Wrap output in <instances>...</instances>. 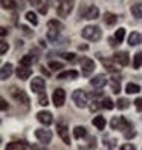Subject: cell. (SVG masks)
<instances>
[{"label": "cell", "mask_w": 142, "mask_h": 150, "mask_svg": "<svg viewBox=\"0 0 142 150\" xmlns=\"http://www.w3.org/2000/svg\"><path fill=\"white\" fill-rule=\"evenodd\" d=\"M58 80H75L78 78V72L77 71H64L61 74H58Z\"/></svg>", "instance_id": "cell-17"}, {"label": "cell", "mask_w": 142, "mask_h": 150, "mask_svg": "<svg viewBox=\"0 0 142 150\" xmlns=\"http://www.w3.org/2000/svg\"><path fill=\"white\" fill-rule=\"evenodd\" d=\"M8 43H6V42H2V43H0V54H2V55H3V54H6V51H8Z\"/></svg>", "instance_id": "cell-39"}, {"label": "cell", "mask_w": 142, "mask_h": 150, "mask_svg": "<svg viewBox=\"0 0 142 150\" xmlns=\"http://www.w3.org/2000/svg\"><path fill=\"white\" fill-rule=\"evenodd\" d=\"M133 66H134V69H139V67L142 66V52H138L136 55H134Z\"/></svg>", "instance_id": "cell-32"}, {"label": "cell", "mask_w": 142, "mask_h": 150, "mask_svg": "<svg viewBox=\"0 0 142 150\" xmlns=\"http://www.w3.org/2000/svg\"><path fill=\"white\" fill-rule=\"evenodd\" d=\"M110 126H112V129H115V130H121V132H125L127 129L131 127L130 121H128L125 117H113L112 121H110Z\"/></svg>", "instance_id": "cell-3"}, {"label": "cell", "mask_w": 142, "mask_h": 150, "mask_svg": "<svg viewBox=\"0 0 142 150\" xmlns=\"http://www.w3.org/2000/svg\"><path fill=\"white\" fill-rule=\"evenodd\" d=\"M15 74H17V77H18L20 80H28V78L31 77V75H32V69H31V67H28V66H22V64H18Z\"/></svg>", "instance_id": "cell-13"}, {"label": "cell", "mask_w": 142, "mask_h": 150, "mask_svg": "<svg viewBox=\"0 0 142 150\" xmlns=\"http://www.w3.org/2000/svg\"><path fill=\"white\" fill-rule=\"evenodd\" d=\"M104 22L109 26H112V25H115L118 22V16L113 14V12H105V14H104Z\"/></svg>", "instance_id": "cell-21"}, {"label": "cell", "mask_w": 142, "mask_h": 150, "mask_svg": "<svg viewBox=\"0 0 142 150\" xmlns=\"http://www.w3.org/2000/svg\"><path fill=\"white\" fill-rule=\"evenodd\" d=\"M98 109H99V103H98L96 100H93L92 103H90V110L95 112V110H98Z\"/></svg>", "instance_id": "cell-42"}, {"label": "cell", "mask_w": 142, "mask_h": 150, "mask_svg": "<svg viewBox=\"0 0 142 150\" xmlns=\"http://www.w3.org/2000/svg\"><path fill=\"white\" fill-rule=\"evenodd\" d=\"M139 91H141V87L138 84H134V83H128L125 86V92L127 93H138Z\"/></svg>", "instance_id": "cell-29"}, {"label": "cell", "mask_w": 142, "mask_h": 150, "mask_svg": "<svg viewBox=\"0 0 142 150\" xmlns=\"http://www.w3.org/2000/svg\"><path fill=\"white\" fill-rule=\"evenodd\" d=\"M47 28H55L58 31H61V29H64V26H63V23H60L58 20H49V22H47Z\"/></svg>", "instance_id": "cell-30"}, {"label": "cell", "mask_w": 142, "mask_h": 150, "mask_svg": "<svg viewBox=\"0 0 142 150\" xmlns=\"http://www.w3.org/2000/svg\"><path fill=\"white\" fill-rule=\"evenodd\" d=\"M26 18H28V22L32 23V26H37L38 25V18H37V14L32 11H28L26 12Z\"/></svg>", "instance_id": "cell-27"}, {"label": "cell", "mask_w": 142, "mask_h": 150, "mask_svg": "<svg viewBox=\"0 0 142 150\" xmlns=\"http://www.w3.org/2000/svg\"><path fill=\"white\" fill-rule=\"evenodd\" d=\"M57 133L60 135V138L63 139L64 144H70V136H69V129L63 122H57Z\"/></svg>", "instance_id": "cell-11"}, {"label": "cell", "mask_w": 142, "mask_h": 150, "mask_svg": "<svg viewBox=\"0 0 142 150\" xmlns=\"http://www.w3.org/2000/svg\"><path fill=\"white\" fill-rule=\"evenodd\" d=\"M116 106H118V109H121V110H125V109L130 107V101L125 100V98H118Z\"/></svg>", "instance_id": "cell-28"}, {"label": "cell", "mask_w": 142, "mask_h": 150, "mask_svg": "<svg viewBox=\"0 0 142 150\" xmlns=\"http://www.w3.org/2000/svg\"><path fill=\"white\" fill-rule=\"evenodd\" d=\"M20 28H22V29L25 31V34H31V29L28 28V26H23V25H22V26H20Z\"/></svg>", "instance_id": "cell-47"}, {"label": "cell", "mask_w": 142, "mask_h": 150, "mask_svg": "<svg viewBox=\"0 0 142 150\" xmlns=\"http://www.w3.org/2000/svg\"><path fill=\"white\" fill-rule=\"evenodd\" d=\"M124 35H125V29H124V28H118V31L115 32V42H116L118 45L122 43Z\"/></svg>", "instance_id": "cell-26"}, {"label": "cell", "mask_w": 142, "mask_h": 150, "mask_svg": "<svg viewBox=\"0 0 142 150\" xmlns=\"http://www.w3.org/2000/svg\"><path fill=\"white\" fill-rule=\"evenodd\" d=\"M46 37H47V40H49V42H57V38L60 37V31L55 29V28H49Z\"/></svg>", "instance_id": "cell-24"}, {"label": "cell", "mask_w": 142, "mask_h": 150, "mask_svg": "<svg viewBox=\"0 0 142 150\" xmlns=\"http://www.w3.org/2000/svg\"><path fill=\"white\" fill-rule=\"evenodd\" d=\"M134 106H136V110H138V112H142V98H136V101H134Z\"/></svg>", "instance_id": "cell-41"}, {"label": "cell", "mask_w": 142, "mask_h": 150, "mask_svg": "<svg viewBox=\"0 0 142 150\" xmlns=\"http://www.w3.org/2000/svg\"><path fill=\"white\" fill-rule=\"evenodd\" d=\"M72 9H73V2H67V0H61V2H58V5H57V14L61 17V18H64V17H67L72 12Z\"/></svg>", "instance_id": "cell-4"}, {"label": "cell", "mask_w": 142, "mask_h": 150, "mask_svg": "<svg viewBox=\"0 0 142 150\" xmlns=\"http://www.w3.org/2000/svg\"><path fill=\"white\" fill-rule=\"evenodd\" d=\"M115 104H116V103H113L110 98H104L103 100V107H105L107 110H112V109L115 107Z\"/></svg>", "instance_id": "cell-33"}, {"label": "cell", "mask_w": 142, "mask_h": 150, "mask_svg": "<svg viewBox=\"0 0 142 150\" xmlns=\"http://www.w3.org/2000/svg\"><path fill=\"white\" fill-rule=\"evenodd\" d=\"M98 57H99V60H101V63H103V64L107 67V71H110V72H116V71H119V67L115 66L109 58H104L103 55H99V54H98Z\"/></svg>", "instance_id": "cell-18"}, {"label": "cell", "mask_w": 142, "mask_h": 150, "mask_svg": "<svg viewBox=\"0 0 142 150\" xmlns=\"http://www.w3.org/2000/svg\"><path fill=\"white\" fill-rule=\"evenodd\" d=\"M119 150H136V147H134L133 144H124V146H121Z\"/></svg>", "instance_id": "cell-43"}, {"label": "cell", "mask_w": 142, "mask_h": 150, "mask_svg": "<svg viewBox=\"0 0 142 150\" xmlns=\"http://www.w3.org/2000/svg\"><path fill=\"white\" fill-rule=\"evenodd\" d=\"M31 150H46V149L41 147V146H38V144H32L31 146Z\"/></svg>", "instance_id": "cell-45"}, {"label": "cell", "mask_w": 142, "mask_h": 150, "mask_svg": "<svg viewBox=\"0 0 142 150\" xmlns=\"http://www.w3.org/2000/svg\"><path fill=\"white\" fill-rule=\"evenodd\" d=\"M37 120H38L40 122H41V124L49 126V124H52L53 117H52V113H51V112H47V110H41V112H38V113H37Z\"/></svg>", "instance_id": "cell-12"}, {"label": "cell", "mask_w": 142, "mask_h": 150, "mask_svg": "<svg viewBox=\"0 0 142 150\" xmlns=\"http://www.w3.org/2000/svg\"><path fill=\"white\" fill-rule=\"evenodd\" d=\"M81 35H83L86 40H89V42H98L103 35V32H101V28L99 26H86V28L81 31Z\"/></svg>", "instance_id": "cell-1"}, {"label": "cell", "mask_w": 142, "mask_h": 150, "mask_svg": "<svg viewBox=\"0 0 142 150\" xmlns=\"http://www.w3.org/2000/svg\"><path fill=\"white\" fill-rule=\"evenodd\" d=\"M131 14L134 18H142V3H134L131 6Z\"/></svg>", "instance_id": "cell-23"}, {"label": "cell", "mask_w": 142, "mask_h": 150, "mask_svg": "<svg viewBox=\"0 0 142 150\" xmlns=\"http://www.w3.org/2000/svg\"><path fill=\"white\" fill-rule=\"evenodd\" d=\"M98 16H99V11L95 5L86 6L84 9L79 11V17H83L84 20H95V18H98Z\"/></svg>", "instance_id": "cell-5"}, {"label": "cell", "mask_w": 142, "mask_h": 150, "mask_svg": "<svg viewBox=\"0 0 142 150\" xmlns=\"http://www.w3.org/2000/svg\"><path fill=\"white\" fill-rule=\"evenodd\" d=\"M113 61L115 63H118V64H121V66H127L128 64V54L127 52H116L113 55Z\"/></svg>", "instance_id": "cell-15"}, {"label": "cell", "mask_w": 142, "mask_h": 150, "mask_svg": "<svg viewBox=\"0 0 142 150\" xmlns=\"http://www.w3.org/2000/svg\"><path fill=\"white\" fill-rule=\"evenodd\" d=\"M112 91H113V93H119V92H121V84H119V81H116V80L112 81Z\"/></svg>", "instance_id": "cell-37"}, {"label": "cell", "mask_w": 142, "mask_h": 150, "mask_svg": "<svg viewBox=\"0 0 142 150\" xmlns=\"http://www.w3.org/2000/svg\"><path fill=\"white\" fill-rule=\"evenodd\" d=\"M17 6L15 2H12V0H2V8L5 9H14Z\"/></svg>", "instance_id": "cell-31"}, {"label": "cell", "mask_w": 142, "mask_h": 150, "mask_svg": "<svg viewBox=\"0 0 142 150\" xmlns=\"http://www.w3.org/2000/svg\"><path fill=\"white\" fill-rule=\"evenodd\" d=\"M134 135H136L134 132H125V138H133Z\"/></svg>", "instance_id": "cell-48"}, {"label": "cell", "mask_w": 142, "mask_h": 150, "mask_svg": "<svg viewBox=\"0 0 142 150\" xmlns=\"http://www.w3.org/2000/svg\"><path fill=\"white\" fill-rule=\"evenodd\" d=\"M115 141H116V139H110L109 138V136H104V146H107V147H113L115 146Z\"/></svg>", "instance_id": "cell-38"}, {"label": "cell", "mask_w": 142, "mask_h": 150, "mask_svg": "<svg viewBox=\"0 0 142 150\" xmlns=\"http://www.w3.org/2000/svg\"><path fill=\"white\" fill-rule=\"evenodd\" d=\"M20 64L31 67V66H32V57H31V55H25L22 60H20Z\"/></svg>", "instance_id": "cell-34"}, {"label": "cell", "mask_w": 142, "mask_h": 150, "mask_svg": "<svg viewBox=\"0 0 142 150\" xmlns=\"http://www.w3.org/2000/svg\"><path fill=\"white\" fill-rule=\"evenodd\" d=\"M9 93H11V97L14 98L18 104L29 106V97L26 95V92H25V91L18 89V87H15V86H11V87H9Z\"/></svg>", "instance_id": "cell-2"}, {"label": "cell", "mask_w": 142, "mask_h": 150, "mask_svg": "<svg viewBox=\"0 0 142 150\" xmlns=\"http://www.w3.org/2000/svg\"><path fill=\"white\" fill-rule=\"evenodd\" d=\"M40 14H46V12H47V5L46 3H41V6H40Z\"/></svg>", "instance_id": "cell-44"}, {"label": "cell", "mask_w": 142, "mask_h": 150, "mask_svg": "<svg viewBox=\"0 0 142 150\" xmlns=\"http://www.w3.org/2000/svg\"><path fill=\"white\" fill-rule=\"evenodd\" d=\"M61 57L66 58V60H73V58H75V54H73V52H63Z\"/></svg>", "instance_id": "cell-40"}, {"label": "cell", "mask_w": 142, "mask_h": 150, "mask_svg": "<svg viewBox=\"0 0 142 150\" xmlns=\"http://www.w3.org/2000/svg\"><path fill=\"white\" fill-rule=\"evenodd\" d=\"M49 67L52 71H60V69H63V63H60V61H49Z\"/></svg>", "instance_id": "cell-35"}, {"label": "cell", "mask_w": 142, "mask_h": 150, "mask_svg": "<svg viewBox=\"0 0 142 150\" xmlns=\"http://www.w3.org/2000/svg\"><path fill=\"white\" fill-rule=\"evenodd\" d=\"M25 141H15L6 146V150H25Z\"/></svg>", "instance_id": "cell-25"}, {"label": "cell", "mask_w": 142, "mask_h": 150, "mask_svg": "<svg viewBox=\"0 0 142 150\" xmlns=\"http://www.w3.org/2000/svg\"><path fill=\"white\" fill-rule=\"evenodd\" d=\"M86 135H87V130H86V127H83V126H77L75 129H73V136H75L77 139H81V138H84Z\"/></svg>", "instance_id": "cell-22"}, {"label": "cell", "mask_w": 142, "mask_h": 150, "mask_svg": "<svg viewBox=\"0 0 142 150\" xmlns=\"http://www.w3.org/2000/svg\"><path fill=\"white\" fill-rule=\"evenodd\" d=\"M72 100H73V103L81 109L87 106V93L84 91H81V89H78V91H75L72 93Z\"/></svg>", "instance_id": "cell-6"}, {"label": "cell", "mask_w": 142, "mask_h": 150, "mask_svg": "<svg viewBox=\"0 0 142 150\" xmlns=\"http://www.w3.org/2000/svg\"><path fill=\"white\" fill-rule=\"evenodd\" d=\"M6 35V28H2V37Z\"/></svg>", "instance_id": "cell-50"}, {"label": "cell", "mask_w": 142, "mask_h": 150, "mask_svg": "<svg viewBox=\"0 0 142 150\" xmlns=\"http://www.w3.org/2000/svg\"><path fill=\"white\" fill-rule=\"evenodd\" d=\"M35 136L41 144H49V142L52 141V132L47 130V129H37Z\"/></svg>", "instance_id": "cell-7"}, {"label": "cell", "mask_w": 142, "mask_h": 150, "mask_svg": "<svg viewBox=\"0 0 142 150\" xmlns=\"http://www.w3.org/2000/svg\"><path fill=\"white\" fill-rule=\"evenodd\" d=\"M0 103H2V110H6V109H8V104H6V100L5 98L0 100Z\"/></svg>", "instance_id": "cell-46"}, {"label": "cell", "mask_w": 142, "mask_h": 150, "mask_svg": "<svg viewBox=\"0 0 142 150\" xmlns=\"http://www.w3.org/2000/svg\"><path fill=\"white\" fill-rule=\"evenodd\" d=\"M52 101H53V106H55V107H61L64 104V101H66V92L61 89V87H58V89L53 91Z\"/></svg>", "instance_id": "cell-9"}, {"label": "cell", "mask_w": 142, "mask_h": 150, "mask_svg": "<svg viewBox=\"0 0 142 150\" xmlns=\"http://www.w3.org/2000/svg\"><path fill=\"white\" fill-rule=\"evenodd\" d=\"M44 87H46V83H44V80H43L41 77L32 78V81H31V91H32V92L41 95L43 91H44Z\"/></svg>", "instance_id": "cell-10"}, {"label": "cell", "mask_w": 142, "mask_h": 150, "mask_svg": "<svg viewBox=\"0 0 142 150\" xmlns=\"http://www.w3.org/2000/svg\"><path fill=\"white\" fill-rule=\"evenodd\" d=\"M93 126L98 129V130H104L105 129V118L104 117H95L93 118Z\"/></svg>", "instance_id": "cell-20"}, {"label": "cell", "mask_w": 142, "mask_h": 150, "mask_svg": "<svg viewBox=\"0 0 142 150\" xmlns=\"http://www.w3.org/2000/svg\"><path fill=\"white\" fill-rule=\"evenodd\" d=\"M90 84L93 87H96V89H101V87H104L107 84V77L105 75H96V77H93L90 80Z\"/></svg>", "instance_id": "cell-14"}, {"label": "cell", "mask_w": 142, "mask_h": 150, "mask_svg": "<svg viewBox=\"0 0 142 150\" xmlns=\"http://www.w3.org/2000/svg\"><path fill=\"white\" fill-rule=\"evenodd\" d=\"M41 74H43V75H46V77H49V75H51V72L47 71V69H44V67H41Z\"/></svg>", "instance_id": "cell-49"}, {"label": "cell", "mask_w": 142, "mask_h": 150, "mask_svg": "<svg viewBox=\"0 0 142 150\" xmlns=\"http://www.w3.org/2000/svg\"><path fill=\"white\" fill-rule=\"evenodd\" d=\"M79 64H81V69H83V75H90L95 69V61L92 58H87V57H83L79 61Z\"/></svg>", "instance_id": "cell-8"}, {"label": "cell", "mask_w": 142, "mask_h": 150, "mask_svg": "<svg viewBox=\"0 0 142 150\" xmlns=\"http://www.w3.org/2000/svg\"><path fill=\"white\" fill-rule=\"evenodd\" d=\"M38 104H40V106H43V107H46L47 104H49V100H47L46 93H41V95H40V98H38Z\"/></svg>", "instance_id": "cell-36"}, {"label": "cell", "mask_w": 142, "mask_h": 150, "mask_svg": "<svg viewBox=\"0 0 142 150\" xmlns=\"http://www.w3.org/2000/svg\"><path fill=\"white\" fill-rule=\"evenodd\" d=\"M12 74V64L11 63H5L2 66V80H8Z\"/></svg>", "instance_id": "cell-19"}, {"label": "cell", "mask_w": 142, "mask_h": 150, "mask_svg": "<svg viewBox=\"0 0 142 150\" xmlns=\"http://www.w3.org/2000/svg\"><path fill=\"white\" fill-rule=\"evenodd\" d=\"M128 45L130 46H138V45H141L142 43V34H139V32H131L130 35H128Z\"/></svg>", "instance_id": "cell-16"}]
</instances>
